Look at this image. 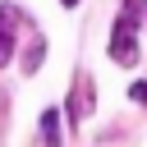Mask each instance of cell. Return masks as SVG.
<instances>
[{
  "instance_id": "6da1fadb",
  "label": "cell",
  "mask_w": 147,
  "mask_h": 147,
  "mask_svg": "<svg viewBox=\"0 0 147 147\" xmlns=\"http://www.w3.org/2000/svg\"><path fill=\"white\" fill-rule=\"evenodd\" d=\"M138 9H142V0H129V5L119 9L115 28H110V60L124 64V69L138 64V41H133V32H138Z\"/></svg>"
},
{
  "instance_id": "7a4b0ae2",
  "label": "cell",
  "mask_w": 147,
  "mask_h": 147,
  "mask_svg": "<svg viewBox=\"0 0 147 147\" xmlns=\"http://www.w3.org/2000/svg\"><path fill=\"white\" fill-rule=\"evenodd\" d=\"M87 110H92V83H87V74H78L74 92H69V119L78 124V119H87Z\"/></svg>"
},
{
  "instance_id": "3957f363",
  "label": "cell",
  "mask_w": 147,
  "mask_h": 147,
  "mask_svg": "<svg viewBox=\"0 0 147 147\" xmlns=\"http://www.w3.org/2000/svg\"><path fill=\"white\" fill-rule=\"evenodd\" d=\"M41 142H46V147H64V142H60V115H55V106L41 110Z\"/></svg>"
},
{
  "instance_id": "277c9868",
  "label": "cell",
  "mask_w": 147,
  "mask_h": 147,
  "mask_svg": "<svg viewBox=\"0 0 147 147\" xmlns=\"http://www.w3.org/2000/svg\"><path fill=\"white\" fill-rule=\"evenodd\" d=\"M41 60H46V41L37 37V41L28 46V60H23V69H28V74H37V69H41Z\"/></svg>"
},
{
  "instance_id": "5b68a950",
  "label": "cell",
  "mask_w": 147,
  "mask_h": 147,
  "mask_svg": "<svg viewBox=\"0 0 147 147\" xmlns=\"http://www.w3.org/2000/svg\"><path fill=\"white\" fill-rule=\"evenodd\" d=\"M9 60H14V32H9V28H0V69H5Z\"/></svg>"
},
{
  "instance_id": "8992f818",
  "label": "cell",
  "mask_w": 147,
  "mask_h": 147,
  "mask_svg": "<svg viewBox=\"0 0 147 147\" xmlns=\"http://www.w3.org/2000/svg\"><path fill=\"white\" fill-rule=\"evenodd\" d=\"M129 96H133L138 106H147V83H133V87H129Z\"/></svg>"
},
{
  "instance_id": "52a82bcc",
  "label": "cell",
  "mask_w": 147,
  "mask_h": 147,
  "mask_svg": "<svg viewBox=\"0 0 147 147\" xmlns=\"http://www.w3.org/2000/svg\"><path fill=\"white\" fill-rule=\"evenodd\" d=\"M60 5H64V9H74V5H78V0H60Z\"/></svg>"
},
{
  "instance_id": "ba28073f",
  "label": "cell",
  "mask_w": 147,
  "mask_h": 147,
  "mask_svg": "<svg viewBox=\"0 0 147 147\" xmlns=\"http://www.w3.org/2000/svg\"><path fill=\"white\" fill-rule=\"evenodd\" d=\"M142 9H147V0H142Z\"/></svg>"
}]
</instances>
